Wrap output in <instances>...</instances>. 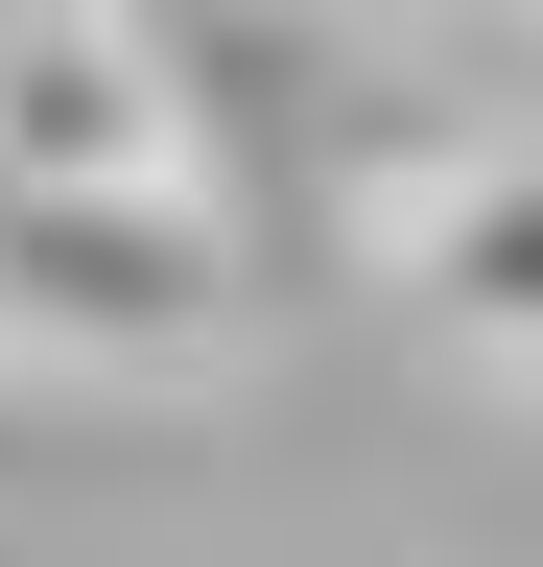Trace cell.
<instances>
[{
  "label": "cell",
  "mask_w": 543,
  "mask_h": 567,
  "mask_svg": "<svg viewBox=\"0 0 543 567\" xmlns=\"http://www.w3.org/2000/svg\"><path fill=\"white\" fill-rule=\"evenodd\" d=\"M0 331L24 354H72V379H213L237 354V237H213V189H0Z\"/></svg>",
  "instance_id": "obj_1"
},
{
  "label": "cell",
  "mask_w": 543,
  "mask_h": 567,
  "mask_svg": "<svg viewBox=\"0 0 543 567\" xmlns=\"http://www.w3.org/2000/svg\"><path fill=\"white\" fill-rule=\"evenodd\" d=\"M0 189H189V71L166 24H95V0H0Z\"/></svg>",
  "instance_id": "obj_2"
},
{
  "label": "cell",
  "mask_w": 543,
  "mask_h": 567,
  "mask_svg": "<svg viewBox=\"0 0 543 567\" xmlns=\"http://www.w3.org/2000/svg\"><path fill=\"white\" fill-rule=\"evenodd\" d=\"M378 260H401V308H426L449 354H497V379H543V142H472V166H401V189H378Z\"/></svg>",
  "instance_id": "obj_3"
}]
</instances>
